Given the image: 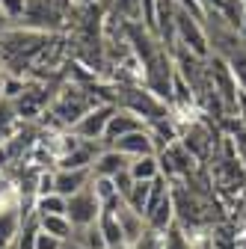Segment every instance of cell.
Here are the masks:
<instances>
[{"label":"cell","instance_id":"6da1fadb","mask_svg":"<svg viewBox=\"0 0 246 249\" xmlns=\"http://www.w3.org/2000/svg\"><path fill=\"white\" fill-rule=\"evenodd\" d=\"M95 104H101V98L95 95V92H89V89H83V86H77V83H69V86H63L56 92V95L51 98V116L63 124V128H74V124L95 107Z\"/></svg>","mask_w":246,"mask_h":249},{"label":"cell","instance_id":"7a4b0ae2","mask_svg":"<svg viewBox=\"0 0 246 249\" xmlns=\"http://www.w3.org/2000/svg\"><path fill=\"white\" fill-rule=\"evenodd\" d=\"M142 220L151 231H160V234H166L175 226V199H172V187L163 175L151 184V196H148Z\"/></svg>","mask_w":246,"mask_h":249},{"label":"cell","instance_id":"3957f363","mask_svg":"<svg viewBox=\"0 0 246 249\" xmlns=\"http://www.w3.org/2000/svg\"><path fill=\"white\" fill-rule=\"evenodd\" d=\"M113 113H116V104H107V101L95 104V107H92V110L74 124V128H71V134H74L77 140H83V142L104 145V131H107V122H110Z\"/></svg>","mask_w":246,"mask_h":249},{"label":"cell","instance_id":"277c9868","mask_svg":"<svg viewBox=\"0 0 246 249\" xmlns=\"http://www.w3.org/2000/svg\"><path fill=\"white\" fill-rule=\"evenodd\" d=\"M92 184V181H89ZM66 216L71 220L74 229H83V226H92V223H98V216H101V205L95 199V193H92V187H86V190L69 196V208H66Z\"/></svg>","mask_w":246,"mask_h":249},{"label":"cell","instance_id":"5b68a950","mask_svg":"<svg viewBox=\"0 0 246 249\" xmlns=\"http://www.w3.org/2000/svg\"><path fill=\"white\" fill-rule=\"evenodd\" d=\"M142 128H145V119H140L137 113H131V110H125V107H116V113H113L110 122H107V131H104V148L113 145V142L122 140V137L134 134V131H142Z\"/></svg>","mask_w":246,"mask_h":249},{"label":"cell","instance_id":"8992f818","mask_svg":"<svg viewBox=\"0 0 246 249\" xmlns=\"http://www.w3.org/2000/svg\"><path fill=\"white\" fill-rule=\"evenodd\" d=\"M107 148L122 151L128 160H134V158H148V154H158V142H155V137L148 134V128L134 131V134H128V137H122V140H116V142L107 145Z\"/></svg>","mask_w":246,"mask_h":249},{"label":"cell","instance_id":"52a82bcc","mask_svg":"<svg viewBox=\"0 0 246 249\" xmlns=\"http://www.w3.org/2000/svg\"><path fill=\"white\" fill-rule=\"evenodd\" d=\"M89 181H92V169H56L53 172V193L69 199V196L86 190Z\"/></svg>","mask_w":246,"mask_h":249},{"label":"cell","instance_id":"ba28073f","mask_svg":"<svg viewBox=\"0 0 246 249\" xmlns=\"http://www.w3.org/2000/svg\"><path fill=\"white\" fill-rule=\"evenodd\" d=\"M128 158L122 151H116V148H101L98 151V158H95V163H92V175L95 178H116V175H122V172H128Z\"/></svg>","mask_w":246,"mask_h":249},{"label":"cell","instance_id":"9c48e42d","mask_svg":"<svg viewBox=\"0 0 246 249\" xmlns=\"http://www.w3.org/2000/svg\"><path fill=\"white\" fill-rule=\"evenodd\" d=\"M116 220H119V226H122V234H125V246L131 249L142 234H145V220L137 213V211H131L128 205H119L116 208Z\"/></svg>","mask_w":246,"mask_h":249},{"label":"cell","instance_id":"30bf717a","mask_svg":"<svg viewBox=\"0 0 246 249\" xmlns=\"http://www.w3.org/2000/svg\"><path fill=\"white\" fill-rule=\"evenodd\" d=\"M98 229H101V234H104L107 249H128V246H125V234H122V226H119V220H116V211H101Z\"/></svg>","mask_w":246,"mask_h":249},{"label":"cell","instance_id":"8fae6325","mask_svg":"<svg viewBox=\"0 0 246 249\" xmlns=\"http://www.w3.org/2000/svg\"><path fill=\"white\" fill-rule=\"evenodd\" d=\"M89 187H92V193H95L101 211H116L119 205H125V202H122V196L116 193L113 178H95V175H92V184Z\"/></svg>","mask_w":246,"mask_h":249},{"label":"cell","instance_id":"7c38bea8","mask_svg":"<svg viewBox=\"0 0 246 249\" xmlns=\"http://www.w3.org/2000/svg\"><path fill=\"white\" fill-rule=\"evenodd\" d=\"M36 226H39V231L63 240V243H69L74 237V226H71L69 216H36Z\"/></svg>","mask_w":246,"mask_h":249},{"label":"cell","instance_id":"4fadbf2b","mask_svg":"<svg viewBox=\"0 0 246 249\" xmlns=\"http://www.w3.org/2000/svg\"><path fill=\"white\" fill-rule=\"evenodd\" d=\"M128 175L134 181H158L160 178V160L158 154H148V158H134L128 163Z\"/></svg>","mask_w":246,"mask_h":249},{"label":"cell","instance_id":"5bb4252c","mask_svg":"<svg viewBox=\"0 0 246 249\" xmlns=\"http://www.w3.org/2000/svg\"><path fill=\"white\" fill-rule=\"evenodd\" d=\"M15 234H21V213L15 208H6L0 211V249H6Z\"/></svg>","mask_w":246,"mask_h":249},{"label":"cell","instance_id":"9a60e30c","mask_svg":"<svg viewBox=\"0 0 246 249\" xmlns=\"http://www.w3.org/2000/svg\"><path fill=\"white\" fill-rule=\"evenodd\" d=\"M71 243H74L77 249H107V243H104V234H101L98 223L83 226V229H74Z\"/></svg>","mask_w":246,"mask_h":249},{"label":"cell","instance_id":"2e32d148","mask_svg":"<svg viewBox=\"0 0 246 249\" xmlns=\"http://www.w3.org/2000/svg\"><path fill=\"white\" fill-rule=\"evenodd\" d=\"M69 199L59 196V193H48L36 199V216H66Z\"/></svg>","mask_w":246,"mask_h":249},{"label":"cell","instance_id":"e0dca14e","mask_svg":"<svg viewBox=\"0 0 246 249\" xmlns=\"http://www.w3.org/2000/svg\"><path fill=\"white\" fill-rule=\"evenodd\" d=\"M151 184H155V181H137L134 190H131L128 199H125V205H128L131 211H137L140 216L145 213V205H148V196H151Z\"/></svg>","mask_w":246,"mask_h":249},{"label":"cell","instance_id":"ac0fdd59","mask_svg":"<svg viewBox=\"0 0 246 249\" xmlns=\"http://www.w3.org/2000/svg\"><path fill=\"white\" fill-rule=\"evenodd\" d=\"M0 12L9 21V27L21 24L24 21V12H27V0H0Z\"/></svg>","mask_w":246,"mask_h":249},{"label":"cell","instance_id":"d6986e66","mask_svg":"<svg viewBox=\"0 0 246 249\" xmlns=\"http://www.w3.org/2000/svg\"><path fill=\"white\" fill-rule=\"evenodd\" d=\"M175 6H178L181 12H187L190 18L202 21V24H205V18H208V12H205V3H202V0H175Z\"/></svg>","mask_w":246,"mask_h":249},{"label":"cell","instance_id":"ffe728a7","mask_svg":"<svg viewBox=\"0 0 246 249\" xmlns=\"http://www.w3.org/2000/svg\"><path fill=\"white\" fill-rule=\"evenodd\" d=\"M131 249H163V234H160V231L145 229V234H142V237H140Z\"/></svg>","mask_w":246,"mask_h":249},{"label":"cell","instance_id":"44dd1931","mask_svg":"<svg viewBox=\"0 0 246 249\" xmlns=\"http://www.w3.org/2000/svg\"><path fill=\"white\" fill-rule=\"evenodd\" d=\"M113 184H116V193L122 196V202H125V199H128V193L134 190V184H137V181H134L128 172H122V175H116V178H113Z\"/></svg>","mask_w":246,"mask_h":249},{"label":"cell","instance_id":"7402d4cb","mask_svg":"<svg viewBox=\"0 0 246 249\" xmlns=\"http://www.w3.org/2000/svg\"><path fill=\"white\" fill-rule=\"evenodd\" d=\"M63 246H66L63 240H56V237H51L45 231H36V246L33 249H63Z\"/></svg>","mask_w":246,"mask_h":249},{"label":"cell","instance_id":"603a6c76","mask_svg":"<svg viewBox=\"0 0 246 249\" xmlns=\"http://www.w3.org/2000/svg\"><path fill=\"white\" fill-rule=\"evenodd\" d=\"M6 27H9V21L3 18V12H0V33H3V30H6Z\"/></svg>","mask_w":246,"mask_h":249},{"label":"cell","instance_id":"cb8c5ba5","mask_svg":"<svg viewBox=\"0 0 246 249\" xmlns=\"http://www.w3.org/2000/svg\"><path fill=\"white\" fill-rule=\"evenodd\" d=\"M63 249H77V246H74V243H71V240H69V243H66V246H63Z\"/></svg>","mask_w":246,"mask_h":249},{"label":"cell","instance_id":"d4e9b609","mask_svg":"<svg viewBox=\"0 0 246 249\" xmlns=\"http://www.w3.org/2000/svg\"><path fill=\"white\" fill-rule=\"evenodd\" d=\"M240 6H243V12H246V0H240Z\"/></svg>","mask_w":246,"mask_h":249}]
</instances>
